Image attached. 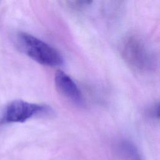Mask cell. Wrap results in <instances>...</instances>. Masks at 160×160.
<instances>
[{
  "instance_id": "obj_3",
  "label": "cell",
  "mask_w": 160,
  "mask_h": 160,
  "mask_svg": "<svg viewBox=\"0 0 160 160\" xmlns=\"http://www.w3.org/2000/svg\"><path fill=\"white\" fill-rule=\"evenodd\" d=\"M51 109L45 104L32 103L17 99L9 102L0 114V125L23 122L37 116L49 113Z\"/></svg>"
},
{
  "instance_id": "obj_2",
  "label": "cell",
  "mask_w": 160,
  "mask_h": 160,
  "mask_svg": "<svg viewBox=\"0 0 160 160\" xmlns=\"http://www.w3.org/2000/svg\"><path fill=\"white\" fill-rule=\"evenodd\" d=\"M17 42L24 54L41 64L57 66L63 63L61 54L55 48L32 34L19 32L17 36Z\"/></svg>"
},
{
  "instance_id": "obj_1",
  "label": "cell",
  "mask_w": 160,
  "mask_h": 160,
  "mask_svg": "<svg viewBox=\"0 0 160 160\" xmlns=\"http://www.w3.org/2000/svg\"><path fill=\"white\" fill-rule=\"evenodd\" d=\"M120 54L126 64L139 73L149 71L153 67L154 59L145 42L138 36L128 35L121 41Z\"/></svg>"
},
{
  "instance_id": "obj_4",
  "label": "cell",
  "mask_w": 160,
  "mask_h": 160,
  "mask_svg": "<svg viewBox=\"0 0 160 160\" xmlns=\"http://www.w3.org/2000/svg\"><path fill=\"white\" fill-rule=\"evenodd\" d=\"M54 82L58 91L66 99L75 104H83V96L79 88L66 72L62 71H57L54 76Z\"/></svg>"
},
{
  "instance_id": "obj_6",
  "label": "cell",
  "mask_w": 160,
  "mask_h": 160,
  "mask_svg": "<svg viewBox=\"0 0 160 160\" xmlns=\"http://www.w3.org/2000/svg\"><path fill=\"white\" fill-rule=\"evenodd\" d=\"M64 5L68 9L74 11H81L90 5L91 1H64Z\"/></svg>"
},
{
  "instance_id": "obj_5",
  "label": "cell",
  "mask_w": 160,
  "mask_h": 160,
  "mask_svg": "<svg viewBox=\"0 0 160 160\" xmlns=\"http://www.w3.org/2000/svg\"><path fill=\"white\" fill-rule=\"evenodd\" d=\"M116 152L122 160H141L139 151L131 142L122 140L116 146Z\"/></svg>"
},
{
  "instance_id": "obj_7",
  "label": "cell",
  "mask_w": 160,
  "mask_h": 160,
  "mask_svg": "<svg viewBox=\"0 0 160 160\" xmlns=\"http://www.w3.org/2000/svg\"><path fill=\"white\" fill-rule=\"evenodd\" d=\"M148 114L155 119H159V104H154L148 111Z\"/></svg>"
}]
</instances>
